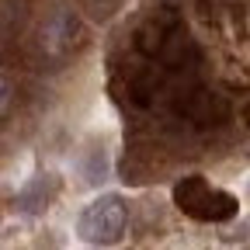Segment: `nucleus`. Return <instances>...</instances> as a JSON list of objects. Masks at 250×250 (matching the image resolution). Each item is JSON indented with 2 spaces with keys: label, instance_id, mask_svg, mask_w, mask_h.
<instances>
[{
  "label": "nucleus",
  "instance_id": "obj_4",
  "mask_svg": "<svg viewBox=\"0 0 250 250\" xmlns=\"http://www.w3.org/2000/svg\"><path fill=\"white\" fill-rule=\"evenodd\" d=\"M73 31H77L73 18H70V14H59V18H52V21L45 24V31H42V45H45L49 52H56L59 45H66V42L73 39Z\"/></svg>",
  "mask_w": 250,
  "mask_h": 250
},
{
  "label": "nucleus",
  "instance_id": "obj_5",
  "mask_svg": "<svg viewBox=\"0 0 250 250\" xmlns=\"http://www.w3.org/2000/svg\"><path fill=\"white\" fill-rule=\"evenodd\" d=\"M87 181H90V184H98V181H104V156H101V149L94 153V167L87 170Z\"/></svg>",
  "mask_w": 250,
  "mask_h": 250
},
{
  "label": "nucleus",
  "instance_id": "obj_1",
  "mask_svg": "<svg viewBox=\"0 0 250 250\" xmlns=\"http://www.w3.org/2000/svg\"><path fill=\"white\" fill-rule=\"evenodd\" d=\"M174 202L198 223H226V219L236 215V198L229 191H219L212 188L205 177H184L174 188Z\"/></svg>",
  "mask_w": 250,
  "mask_h": 250
},
{
  "label": "nucleus",
  "instance_id": "obj_3",
  "mask_svg": "<svg viewBox=\"0 0 250 250\" xmlns=\"http://www.w3.org/2000/svg\"><path fill=\"white\" fill-rule=\"evenodd\" d=\"M56 191H59V177L56 174H39V177H31L21 191H18L14 205L24 215H39V212L49 208V202L56 198Z\"/></svg>",
  "mask_w": 250,
  "mask_h": 250
},
{
  "label": "nucleus",
  "instance_id": "obj_2",
  "mask_svg": "<svg viewBox=\"0 0 250 250\" xmlns=\"http://www.w3.org/2000/svg\"><path fill=\"white\" fill-rule=\"evenodd\" d=\"M129 223V205L122 202V195H101L90 205H83L80 219H77V233L80 240L94 243V247H108L118 243Z\"/></svg>",
  "mask_w": 250,
  "mask_h": 250
}]
</instances>
